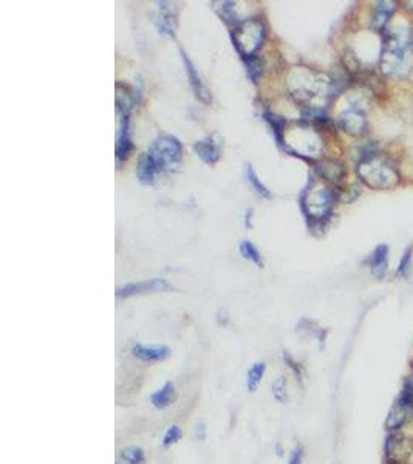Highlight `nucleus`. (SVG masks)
I'll return each instance as SVG.
<instances>
[{"label": "nucleus", "instance_id": "obj_20", "mask_svg": "<svg viewBox=\"0 0 413 464\" xmlns=\"http://www.w3.org/2000/svg\"><path fill=\"white\" fill-rule=\"evenodd\" d=\"M221 6L218 8V14L221 15V19H223L226 23H229V25H240V23L243 22L242 19H238V15L235 13V4L233 2H221L220 4Z\"/></svg>", "mask_w": 413, "mask_h": 464}, {"label": "nucleus", "instance_id": "obj_25", "mask_svg": "<svg viewBox=\"0 0 413 464\" xmlns=\"http://www.w3.org/2000/svg\"><path fill=\"white\" fill-rule=\"evenodd\" d=\"M302 460H304V447L296 446L295 451L291 452L288 464H302Z\"/></svg>", "mask_w": 413, "mask_h": 464}, {"label": "nucleus", "instance_id": "obj_22", "mask_svg": "<svg viewBox=\"0 0 413 464\" xmlns=\"http://www.w3.org/2000/svg\"><path fill=\"white\" fill-rule=\"evenodd\" d=\"M246 61V73H248L249 80L252 82H257V77L261 75V61L256 56H249V58H245Z\"/></svg>", "mask_w": 413, "mask_h": 464}, {"label": "nucleus", "instance_id": "obj_4", "mask_svg": "<svg viewBox=\"0 0 413 464\" xmlns=\"http://www.w3.org/2000/svg\"><path fill=\"white\" fill-rule=\"evenodd\" d=\"M266 37V27L261 19L252 18L243 20L240 25H237L233 31L234 46L243 58L254 56Z\"/></svg>", "mask_w": 413, "mask_h": 464}, {"label": "nucleus", "instance_id": "obj_14", "mask_svg": "<svg viewBox=\"0 0 413 464\" xmlns=\"http://www.w3.org/2000/svg\"><path fill=\"white\" fill-rule=\"evenodd\" d=\"M395 11L393 2H379L373 8L371 15V27L375 30H384L387 27L388 20H390L392 14Z\"/></svg>", "mask_w": 413, "mask_h": 464}, {"label": "nucleus", "instance_id": "obj_23", "mask_svg": "<svg viewBox=\"0 0 413 464\" xmlns=\"http://www.w3.org/2000/svg\"><path fill=\"white\" fill-rule=\"evenodd\" d=\"M273 398L277 403H288V393H287V384H285L283 377H277L273 382Z\"/></svg>", "mask_w": 413, "mask_h": 464}, {"label": "nucleus", "instance_id": "obj_5", "mask_svg": "<svg viewBox=\"0 0 413 464\" xmlns=\"http://www.w3.org/2000/svg\"><path fill=\"white\" fill-rule=\"evenodd\" d=\"M333 204H335V192L327 186L313 184L309 191L302 195V209L307 218L313 220L314 223H321L330 217Z\"/></svg>", "mask_w": 413, "mask_h": 464}, {"label": "nucleus", "instance_id": "obj_3", "mask_svg": "<svg viewBox=\"0 0 413 464\" xmlns=\"http://www.w3.org/2000/svg\"><path fill=\"white\" fill-rule=\"evenodd\" d=\"M357 175L371 189H393L401 182L400 172L393 164L375 151L362 155L357 164Z\"/></svg>", "mask_w": 413, "mask_h": 464}, {"label": "nucleus", "instance_id": "obj_13", "mask_svg": "<svg viewBox=\"0 0 413 464\" xmlns=\"http://www.w3.org/2000/svg\"><path fill=\"white\" fill-rule=\"evenodd\" d=\"M195 153L208 164H216L220 160V146L214 143V139L208 138L204 141H197L194 144Z\"/></svg>", "mask_w": 413, "mask_h": 464}, {"label": "nucleus", "instance_id": "obj_19", "mask_svg": "<svg viewBox=\"0 0 413 464\" xmlns=\"http://www.w3.org/2000/svg\"><path fill=\"white\" fill-rule=\"evenodd\" d=\"M121 460L127 464H144L146 453L141 449V447L129 446L121 451Z\"/></svg>", "mask_w": 413, "mask_h": 464}, {"label": "nucleus", "instance_id": "obj_10", "mask_svg": "<svg viewBox=\"0 0 413 464\" xmlns=\"http://www.w3.org/2000/svg\"><path fill=\"white\" fill-rule=\"evenodd\" d=\"M169 289V283L164 279H150L138 283H127V285L118 288V297H130L142 293H158V291Z\"/></svg>", "mask_w": 413, "mask_h": 464}, {"label": "nucleus", "instance_id": "obj_16", "mask_svg": "<svg viewBox=\"0 0 413 464\" xmlns=\"http://www.w3.org/2000/svg\"><path fill=\"white\" fill-rule=\"evenodd\" d=\"M371 270L378 277H383L387 270V246H379L371 257Z\"/></svg>", "mask_w": 413, "mask_h": 464}, {"label": "nucleus", "instance_id": "obj_8", "mask_svg": "<svg viewBox=\"0 0 413 464\" xmlns=\"http://www.w3.org/2000/svg\"><path fill=\"white\" fill-rule=\"evenodd\" d=\"M118 112V135H116V161L118 164L129 156L132 151L130 127H129V112L116 110Z\"/></svg>", "mask_w": 413, "mask_h": 464}, {"label": "nucleus", "instance_id": "obj_6", "mask_svg": "<svg viewBox=\"0 0 413 464\" xmlns=\"http://www.w3.org/2000/svg\"><path fill=\"white\" fill-rule=\"evenodd\" d=\"M384 452L387 461H407L413 453V439L402 430L388 432Z\"/></svg>", "mask_w": 413, "mask_h": 464}, {"label": "nucleus", "instance_id": "obj_12", "mask_svg": "<svg viewBox=\"0 0 413 464\" xmlns=\"http://www.w3.org/2000/svg\"><path fill=\"white\" fill-rule=\"evenodd\" d=\"M135 358H138L142 363H160V360L168 359L171 350L163 345H135L132 349Z\"/></svg>", "mask_w": 413, "mask_h": 464}, {"label": "nucleus", "instance_id": "obj_18", "mask_svg": "<svg viewBox=\"0 0 413 464\" xmlns=\"http://www.w3.org/2000/svg\"><path fill=\"white\" fill-rule=\"evenodd\" d=\"M245 175H246V180H248V183L251 184V187L254 189V192H256L259 196H261V199H269V196H271L268 189L261 184V182L259 180L256 172H254L251 164H246L245 166Z\"/></svg>", "mask_w": 413, "mask_h": 464}, {"label": "nucleus", "instance_id": "obj_1", "mask_svg": "<svg viewBox=\"0 0 413 464\" xmlns=\"http://www.w3.org/2000/svg\"><path fill=\"white\" fill-rule=\"evenodd\" d=\"M181 143L171 135H163L154 141L152 147L146 155H142L138 163L137 175L141 183L152 184L155 177L161 172L173 169L181 160Z\"/></svg>", "mask_w": 413, "mask_h": 464}, {"label": "nucleus", "instance_id": "obj_2", "mask_svg": "<svg viewBox=\"0 0 413 464\" xmlns=\"http://www.w3.org/2000/svg\"><path fill=\"white\" fill-rule=\"evenodd\" d=\"M412 31L406 25L387 30L383 54H381V68L388 76L402 77L412 67Z\"/></svg>", "mask_w": 413, "mask_h": 464}, {"label": "nucleus", "instance_id": "obj_7", "mask_svg": "<svg viewBox=\"0 0 413 464\" xmlns=\"http://www.w3.org/2000/svg\"><path fill=\"white\" fill-rule=\"evenodd\" d=\"M412 420H413V401L401 393L398 399L395 401V404L392 406L390 412L387 415L386 429L388 432L402 430L409 422H412Z\"/></svg>", "mask_w": 413, "mask_h": 464}, {"label": "nucleus", "instance_id": "obj_9", "mask_svg": "<svg viewBox=\"0 0 413 464\" xmlns=\"http://www.w3.org/2000/svg\"><path fill=\"white\" fill-rule=\"evenodd\" d=\"M339 125L353 137H361L367 129V118L359 107H348L339 115Z\"/></svg>", "mask_w": 413, "mask_h": 464}, {"label": "nucleus", "instance_id": "obj_28", "mask_svg": "<svg viewBox=\"0 0 413 464\" xmlns=\"http://www.w3.org/2000/svg\"><path fill=\"white\" fill-rule=\"evenodd\" d=\"M386 464H407V461H386Z\"/></svg>", "mask_w": 413, "mask_h": 464}, {"label": "nucleus", "instance_id": "obj_24", "mask_svg": "<svg viewBox=\"0 0 413 464\" xmlns=\"http://www.w3.org/2000/svg\"><path fill=\"white\" fill-rule=\"evenodd\" d=\"M183 437V432L178 426H171L168 430H166V434L163 437V444L164 446H172V444H177Z\"/></svg>", "mask_w": 413, "mask_h": 464}, {"label": "nucleus", "instance_id": "obj_15", "mask_svg": "<svg viewBox=\"0 0 413 464\" xmlns=\"http://www.w3.org/2000/svg\"><path fill=\"white\" fill-rule=\"evenodd\" d=\"M173 398H175V385H173V382H166L161 389H158L150 396V403L156 408H166L172 404Z\"/></svg>", "mask_w": 413, "mask_h": 464}, {"label": "nucleus", "instance_id": "obj_17", "mask_svg": "<svg viewBox=\"0 0 413 464\" xmlns=\"http://www.w3.org/2000/svg\"><path fill=\"white\" fill-rule=\"evenodd\" d=\"M265 370H266L265 363H254L249 367L248 380H246V385H248L249 391H256L257 390L261 377H264V375H265Z\"/></svg>", "mask_w": 413, "mask_h": 464}, {"label": "nucleus", "instance_id": "obj_26", "mask_svg": "<svg viewBox=\"0 0 413 464\" xmlns=\"http://www.w3.org/2000/svg\"><path fill=\"white\" fill-rule=\"evenodd\" d=\"M409 258H410V253H406V256H404L402 258V262H401V266L398 268V274H402L404 271L407 270V265H409Z\"/></svg>", "mask_w": 413, "mask_h": 464}, {"label": "nucleus", "instance_id": "obj_27", "mask_svg": "<svg viewBox=\"0 0 413 464\" xmlns=\"http://www.w3.org/2000/svg\"><path fill=\"white\" fill-rule=\"evenodd\" d=\"M204 424H200V426H197V429H195V438L197 439H200V441H203V439H204Z\"/></svg>", "mask_w": 413, "mask_h": 464}, {"label": "nucleus", "instance_id": "obj_11", "mask_svg": "<svg viewBox=\"0 0 413 464\" xmlns=\"http://www.w3.org/2000/svg\"><path fill=\"white\" fill-rule=\"evenodd\" d=\"M180 54H181V61H183V64H185V68H186V73H187V77H189V82H190V87H192L194 93H195V96L198 101H202L204 102V104H208V102L211 101V93L209 90L206 89V85L203 84L202 81V77L198 76L197 73V70L192 64V61H190L187 58V54L180 50Z\"/></svg>", "mask_w": 413, "mask_h": 464}, {"label": "nucleus", "instance_id": "obj_21", "mask_svg": "<svg viewBox=\"0 0 413 464\" xmlns=\"http://www.w3.org/2000/svg\"><path fill=\"white\" fill-rule=\"evenodd\" d=\"M240 254L248 258V261L254 262L257 266H264V261H261V256L259 253V249L252 245L249 240H243L240 243Z\"/></svg>", "mask_w": 413, "mask_h": 464}]
</instances>
